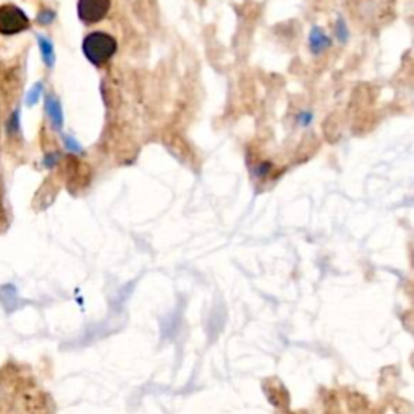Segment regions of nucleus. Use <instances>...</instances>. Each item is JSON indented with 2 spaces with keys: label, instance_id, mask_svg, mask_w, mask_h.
Segmentation results:
<instances>
[{
  "label": "nucleus",
  "instance_id": "20e7f679",
  "mask_svg": "<svg viewBox=\"0 0 414 414\" xmlns=\"http://www.w3.org/2000/svg\"><path fill=\"white\" fill-rule=\"evenodd\" d=\"M9 229V219H7V207L4 204L2 193H0V233Z\"/></svg>",
  "mask_w": 414,
  "mask_h": 414
},
{
  "label": "nucleus",
  "instance_id": "39448f33",
  "mask_svg": "<svg viewBox=\"0 0 414 414\" xmlns=\"http://www.w3.org/2000/svg\"><path fill=\"white\" fill-rule=\"evenodd\" d=\"M49 109H51V113H52L53 120H56L57 125H60V122H62V117H60V109H58L57 102L49 100Z\"/></svg>",
  "mask_w": 414,
  "mask_h": 414
},
{
  "label": "nucleus",
  "instance_id": "f03ea898",
  "mask_svg": "<svg viewBox=\"0 0 414 414\" xmlns=\"http://www.w3.org/2000/svg\"><path fill=\"white\" fill-rule=\"evenodd\" d=\"M110 9V0H80V16L88 23L102 20Z\"/></svg>",
  "mask_w": 414,
  "mask_h": 414
},
{
  "label": "nucleus",
  "instance_id": "f257e3e1",
  "mask_svg": "<svg viewBox=\"0 0 414 414\" xmlns=\"http://www.w3.org/2000/svg\"><path fill=\"white\" fill-rule=\"evenodd\" d=\"M117 51L115 39L109 34L104 33H94L88 36L85 41V52L88 58L91 60L94 65H102L107 62Z\"/></svg>",
  "mask_w": 414,
  "mask_h": 414
},
{
  "label": "nucleus",
  "instance_id": "423d86ee",
  "mask_svg": "<svg viewBox=\"0 0 414 414\" xmlns=\"http://www.w3.org/2000/svg\"><path fill=\"white\" fill-rule=\"evenodd\" d=\"M41 46H43V51H44V56H46V58H47V62H52L51 60V56H52V49H51V46L46 43L44 39H41Z\"/></svg>",
  "mask_w": 414,
  "mask_h": 414
},
{
  "label": "nucleus",
  "instance_id": "7ed1b4c3",
  "mask_svg": "<svg viewBox=\"0 0 414 414\" xmlns=\"http://www.w3.org/2000/svg\"><path fill=\"white\" fill-rule=\"evenodd\" d=\"M309 43H311V47H313V51L316 53H319L321 51L326 49V47H328V39L324 36V33H321V29L319 28H314L313 29V33H311L309 36Z\"/></svg>",
  "mask_w": 414,
  "mask_h": 414
}]
</instances>
